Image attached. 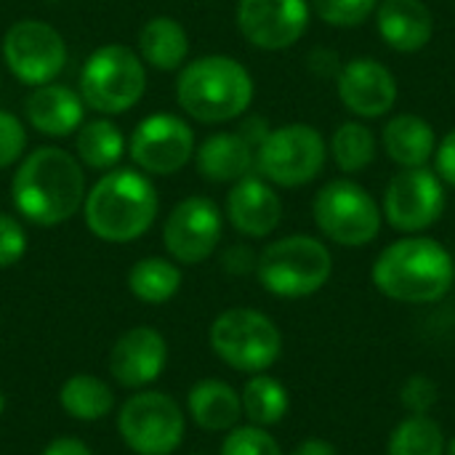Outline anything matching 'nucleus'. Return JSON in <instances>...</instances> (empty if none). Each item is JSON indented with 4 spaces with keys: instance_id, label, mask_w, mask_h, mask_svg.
<instances>
[{
    "instance_id": "21",
    "label": "nucleus",
    "mask_w": 455,
    "mask_h": 455,
    "mask_svg": "<svg viewBox=\"0 0 455 455\" xmlns=\"http://www.w3.org/2000/svg\"><path fill=\"white\" fill-rule=\"evenodd\" d=\"M187 413L205 432H229L243 419L240 392L219 379L197 381L187 395Z\"/></svg>"
},
{
    "instance_id": "25",
    "label": "nucleus",
    "mask_w": 455,
    "mask_h": 455,
    "mask_svg": "<svg viewBox=\"0 0 455 455\" xmlns=\"http://www.w3.org/2000/svg\"><path fill=\"white\" fill-rule=\"evenodd\" d=\"M59 405L75 421L93 424V421H101L104 416H109V411L115 408V395L107 387V381H101L99 376L75 373L61 384Z\"/></svg>"
},
{
    "instance_id": "13",
    "label": "nucleus",
    "mask_w": 455,
    "mask_h": 455,
    "mask_svg": "<svg viewBox=\"0 0 455 455\" xmlns=\"http://www.w3.org/2000/svg\"><path fill=\"white\" fill-rule=\"evenodd\" d=\"M128 152L141 171L152 176H168L181 171L192 160L195 133L181 117L157 112L136 125Z\"/></svg>"
},
{
    "instance_id": "7",
    "label": "nucleus",
    "mask_w": 455,
    "mask_h": 455,
    "mask_svg": "<svg viewBox=\"0 0 455 455\" xmlns=\"http://www.w3.org/2000/svg\"><path fill=\"white\" fill-rule=\"evenodd\" d=\"M147 88L144 61L120 43L96 48L80 72L83 101L104 115H120L136 107Z\"/></svg>"
},
{
    "instance_id": "33",
    "label": "nucleus",
    "mask_w": 455,
    "mask_h": 455,
    "mask_svg": "<svg viewBox=\"0 0 455 455\" xmlns=\"http://www.w3.org/2000/svg\"><path fill=\"white\" fill-rule=\"evenodd\" d=\"M27 253V232L19 219L0 213V269L19 264Z\"/></svg>"
},
{
    "instance_id": "32",
    "label": "nucleus",
    "mask_w": 455,
    "mask_h": 455,
    "mask_svg": "<svg viewBox=\"0 0 455 455\" xmlns=\"http://www.w3.org/2000/svg\"><path fill=\"white\" fill-rule=\"evenodd\" d=\"M315 13L333 27H360L371 19L379 0H309Z\"/></svg>"
},
{
    "instance_id": "10",
    "label": "nucleus",
    "mask_w": 455,
    "mask_h": 455,
    "mask_svg": "<svg viewBox=\"0 0 455 455\" xmlns=\"http://www.w3.org/2000/svg\"><path fill=\"white\" fill-rule=\"evenodd\" d=\"M315 224L328 240L344 248H363L379 237L381 211L365 187L349 179H339L317 192Z\"/></svg>"
},
{
    "instance_id": "1",
    "label": "nucleus",
    "mask_w": 455,
    "mask_h": 455,
    "mask_svg": "<svg viewBox=\"0 0 455 455\" xmlns=\"http://www.w3.org/2000/svg\"><path fill=\"white\" fill-rule=\"evenodd\" d=\"M11 197L29 224L56 227L80 211L85 200V173L69 152L40 147L29 152L13 173Z\"/></svg>"
},
{
    "instance_id": "35",
    "label": "nucleus",
    "mask_w": 455,
    "mask_h": 455,
    "mask_svg": "<svg viewBox=\"0 0 455 455\" xmlns=\"http://www.w3.org/2000/svg\"><path fill=\"white\" fill-rule=\"evenodd\" d=\"M27 147V133L16 115L0 109V168L13 165Z\"/></svg>"
},
{
    "instance_id": "5",
    "label": "nucleus",
    "mask_w": 455,
    "mask_h": 455,
    "mask_svg": "<svg viewBox=\"0 0 455 455\" xmlns=\"http://www.w3.org/2000/svg\"><path fill=\"white\" fill-rule=\"evenodd\" d=\"M333 275L331 251L309 235L275 240L259 253L256 277L277 299H307L325 288Z\"/></svg>"
},
{
    "instance_id": "39",
    "label": "nucleus",
    "mask_w": 455,
    "mask_h": 455,
    "mask_svg": "<svg viewBox=\"0 0 455 455\" xmlns=\"http://www.w3.org/2000/svg\"><path fill=\"white\" fill-rule=\"evenodd\" d=\"M253 149H259L261 147V141L267 139V133H269V125H267V120L264 117H248L243 125H240V131H237Z\"/></svg>"
},
{
    "instance_id": "36",
    "label": "nucleus",
    "mask_w": 455,
    "mask_h": 455,
    "mask_svg": "<svg viewBox=\"0 0 455 455\" xmlns=\"http://www.w3.org/2000/svg\"><path fill=\"white\" fill-rule=\"evenodd\" d=\"M256 264H259V256L248 248V245H232L224 251L221 256V267L227 275H235V277H243V275H251L256 272Z\"/></svg>"
},
{
    "instance_id": "30",
    "label": "nucleus",
    "mask_w": 455,
    "mask_h": 455,
    "mask_svg": "<svg viewBox=\"0 0 455 455\" xmlns=\"http://www.w3.org/2000/svg\"><path fill=\"white\" fill-rule=\"evenodd\" d=\"M331 152L344 173H363L376 160V136L365 123H341L331 139Z\"/></svg>"
},
{
    "instance_id": "4",
    "label": "nucleus",
    "mask_w": 455,
    "mask_h": 455,
    "mask_svg": "<svg viewBox=\"0 0 455 455\" xmlns=\"http://www.w3.org/2000/svg\"><path fill=\"white\" fill-rule=\"evenodd\" d=\"M176 99L200 123H227L251 107L253 77L237 59L200 56L181 69Z\"/></svg>"
},
{
    "instance_id": "43",
    "label": "nucleus",
    "mask_w": 455,
    "mask_h": 455,
    "mask_svg": "<svg viewBox=\"0 0 455 455\" xmlns=\"http://www.w3.org/2000/svg\"><path fill=\"white\" fill-rule=\"evenodd\" d=\"M195 455H203V453H195Z\"/></svg>"
},
{
    "instance_id": "28",
    "label": "nucleus",
    "mask_w": 455,
    "mask_h": 455,
    "mask_svg": "<svg viewBox=\"0 0 455 455\" xmlns=\"http://www.w3.org/2000/svg\"><path fill=\"white\" fill-rule=\"evenodd\" d=\"M125 152L123 131L109 120H91L77 131V157L93 171H112Z\"/></svg>"
},
{
    "instance_id": "11",
    "label": "nucleus",
    "mask_w": 455,
    "mask_h": 455,
    "mask_svg": "<svg viewBox=\"0 0 455 455\" xmlns=\"http://www.w3.org/2000/svg\"><path fill=\"white\" fill-rule=\"evenodd\" d=\"M3 59L13 77L27 85H45L67 64L64 37L45 21L21 19L3 37Z\"/></svg>"
},
{
    "instance_id": "17",
    "label": "nucleus",
    "mask_w": 455,
    "mask_h": 455,
    "mask_svg": "<svg viewBox=\"0 0 455 455\" xmlns=\"http://www.w3.org/2000/svg\"><path fill=\"white\" fill-rule=\"evenodd\" d=\"M339 99L360 117H381L397 101V80L381 61L360 56L341 67Z\"/></svg>"
},
{
    "instance_id": "38",
    "label": "nucleus",
    "mask_w": 455,
    "mask_h": 455,
    "mask_svg": "<svg viewBox=\"0 0 455 455\" xmlns=\"http://www.w3.org/2000/svg\"><path fill=\"white\" fill-rule=\"evenodd\" d=\"M40 455H93V451L77 437H56L45 445Z\"/></svg>"
},
{
    "instance_id": "20",
    "label": "nucleus",
    "mask_w": 455,
    "mask_h": 455,
    "mask_svg": "<svg viewBox=\"0 0 455 455\" xmlns=\"http://www.w3.org/2000/svg\"><path fill=\"white\" fill-rule=\"evenodd\" d=\"M83 96L59 83L35 85L24 101L27 120L35 131L45 136H69L83 125Z\"/></svg>"
},
{
    "instance_id": "42",
    "label": "nucleus",
    "mask_w": 455,
    "mask_h": 455,
    "mask_svg": "<svg viewBox=\"0 0 455 455\" xmlns=\"http://www.w3.org/2000/svg\"><path fill=\"white\" fill-rule=\"evenodd\" d=\"M5 413V395H3V389H0V416Z\"/></svg>"
},
{
    "instance_id": "34",
    "label": "nucleus",
    "mask_w": 455,
    "mask_h": 455,
    "mask_svg": "<svg viewBox=\"0 0 455 455\" xmlns=\"http://www.w3.org/2000/svg\"><path fill=\"white\" fill-rule=\"evenodd\" d=\"M400 400L411 416H429V411L437 405V384L427 376H411L403 384Z\"/></svg>"
},
{
    "instance_id": "16",
    "label": "nucleus",
    "mask_w": 455,
    "mask_h": 455,
    "mask_svg": "<svg viewBox=\"0 0 455 455\" xmlns=\"http://www.w3.org/2000/svg\"><path fill=\"white\" fill-rule=\"evenodd\" d=\"M168 365V344L160 331L139 325L125 331L109 352V373L125 389H147Z\"/></svg>"
},
{
    "instance_id": "31",
    "label": "nucleus",
    "mask_w": 455,
    "mask_h": 455,
    "mask_svg": "<svg viewBox=\"0 0 455 455\" xmlns=\"http://www.w3.org/2000/svg\"><path fill=\"white\" fill-rule=\"evenodd\" d=\"M221 455H283L277 440L261 427H235L221 443Z\"/></svg>"
},
{
    "instance_id": "15",
    "label": "nucleus",
    "mask_w": 455,
    "mask_h": 455,
    "mask_svg": "<svg viewBox=\"0 0 455 455\" xmlns=\"http://www.w3.org/2000/svg\"><path fill=\"white\" fill-rule=\"evenodd\" d=\"M237 27L248 43L264 51H283L301 40L309 27L307 0H240Z\"/></svg>"
},
{
    "instance_id": "24",
    "label": "nucleus",
    "mask_w": 455,
    "mask_h": 455,
    "mask_svg": "<svg viewBox=\"0 0 455 455\" xmlns=\"http://www.w3.org/2000/svg\"><path fill=\"white\" fill-rule=\"evenodd\" d=\"M139 51L144 64L160 72H173L189 56L187 29L171 16H155L139 32Z\"/></svg>"
},
{
    "instance_id": "37",
    "label": "nucleus",
    "mask_w": 455,
    "mask_h": 455,
    "mask_svg": "<svg viewBox=\"0 0 455 455\" xmlns=\"http://www.w3.org/2000/svg\"><path fill=\"white\" fill-rule=\"evenodd\" d=\"M437 176L455 187V131H451L437 147Z\"/></svg>"
},
{
    "instance_id": "18",
    "label": "nucleus",
    "mask_w": 455,
    "mask_h": 455,
    "mask_svg": "<svg viewBox=\"0 0 455 455\" xmlns=\"http://www.w3.org/2000/svg\"><path fill=\"white\" fill-rule=\"evenodd\" d=\"M227 216L232 227L245 237H267L283 219V200L259 176L240 179L227 197Z\"/></svg>"
},
{
    "instance_id": "26",
    "label": "nucleus",
    "mask_w": 455,
    "mask_h": 455,
    "mask_svg": "<svg viewBox=\"0 0 455 455\" xmlns=\"http://www.w3.org/2000/svg\"><path fill=\"white\" fill-rule=\"evenodd\" d=\"M240 403H243V416L261 429L280 424L291 411L288 389L267 373H253L245 381L240 392Z\"/></svg>"
},
{
    "instance_id": "14",
    "label": "nucleus",
    "mask_w": 455,
    "mask_h": 455,
    "mask_svg": "<svg viewBox=\"0 0 455 455\" xmlns=\"http://www.w3.org/2000/svg\"><path fill=\"white\" fill-rule=\"evenodd\" d=\"M221 229V211L213 200L187 197L165 219L163 245L179 264H200L213 256Z\"/></svg>"
},
{
    "instance_id": "2",
    "label": "nucleus",
    "mask_w": 455,
    "mask_h": 455,
    "mask_svg": "<svg viewBox=\"0 0 455 455\" xmlns=\"http://www.w3.org/2000/svg\"><path fill=\"white\" fill-rule=\"evenodd\" d=\"M373 285L400 304H435L451 293L455 261L432 237H405L381 251L373 264Z\"/></svg>"
},
{
    "instance_id": "8",
    "label": "nucleus",
    "mask_w": 455,
    "mask_h": 455,
    "mask_svg": "<svg viewBox=\"0 0 455 455\" xmlns=\"http://www.w3.org/2000/svg\"><path fill=\"white\" fill-rule=\"evenodd\" d=\"M187 432V416L165 392L139 389L117 413V435L136 455H173Z\"/></svg>"
},
{
    "instance_id": "9",
    "label": "nucleus",
    "mask_w": 455,
    "mask_h": 455,
    "mask_svg": "<svg viewBox=\"0 0 455 455\" xmlns=\"http://www.w3.org/2000/svg\"><path fill=\"white\" fill-rule=\"evenodd\" d=\"M325 157L323 133L307 123H291L267 133L256 149V168L277 187H304L320 176Z\"/></svg>"
},
{
    "instance_id": "12",
    "label": "nucleus",
    "mask_w": 455,
    "mask_h": 455,
    "mask_svg": "<svg viewBox=\"0 0 455 455\" xmlns=\"http://www.w3.org/2000/svg\"><path fill=\"white\" fill-rule=\"evenodd\" d=\"M445 211L443 179L427 165L403 168L387 187L384 216L400 232H424L440 221Z\"/></svg>"
},
{
    "instance_id": "23",
    "label": "nucleus",
    "mask_w": 455,
    "mask_h": 455,
    "mask_svg": "<svg viewBox=\"0 0 455 455\" xmlns=\"http://www.w3.org/2000/svg\"><path fill=\"white\" fill-rule=\"evenodd\" d=\"M384 149L403 168L427 165L437 149L435 128L419 115H397L384 125Z\"/></svg>"
},
{
    "instance_id": "22",
    "label": "nucleus",
    "mask_w": 455,
    "mask_h": 455,
    "mask_svg": "<svg viewBox=\"0 0 455 455\" xmlns=\"http://www.w3.org/2000/svg\"><path fill=\"white\" fill-rule=\"evenodd\" d=\"M256 165V149L240 133H213L197 149V171L208 181H240Z\"/></svg>"
},
{
    "instance_id": "3",
    "label": "nucleus",
    "mask_w": 455,
    "mask_h": 455,
    "mask_svg": "<svg viewBox=\"0 0 455 455\" xmlns=\"http://www.w3.org/2000/svg\"><path fill=\"white\" fill-rule=\"evenodd\" d=\"M155 184L131 168H112L85 197V224L104 243H131L147 235L157 216Z\"/></svg>"
},
{
    "instance_id": "27",
    "label": "nucleus",
    "mask_w": 455,
    "mask_h": 455,
    "mask_svg": "<svg viewBox=\"0 0 455 455\" xmlns=\"http://www.w3.org/2000/svg\"><path fill=\"white\" fill-rule=\"evenodd\" d=\"M128 288L144 304H165L181 288V269L160 256L141 259L128 272Z\"/></svg>"
},
{
    "instance_id": "40",
    "label": "nucleus",
    "mask_w": 455,
    "mask_h": 455,
    "mask_svg": "<svg viewBox=\"0 0 455 455\" xmlns=\"http://www.w3.org/2000/svg\"><path fill=\"white\" fill-rule=\"evenodd\" d=\"M291 455H339V451H336V445H331L323 437H309V440H304Z\"/></svg>"
},
{
    "instance_id": "29",
    "label": "nucleus",
    "mask_w": 455,
    "mask_h": 455,
    "mask_svg": "<svg viewBox=\"0 0 455 455\" xmlns=\"http://www.w3.org/2000/svg\"><path fill=\"white\" fill-rule=\"evenodd\" d=\"M387 455H445L443 427L429 416H408L389 435Z\"/></svg>"
},
{
    "instance_id": "19",
    "label": "nucleus",
    "mask_w": 455,
    "mask_h": 455,
    "mask_svg": "<svg viewBox=\"0 0 455 455\" xmlns=\"http://www.w3.org/2000/svg\"><path fill=\"white\" fill-rule=\"evenodd\" d=\"M376 19L384 43L400 53L421 51L435 35V16L424 0H384Z\"/></svg>"
},
{
    "instance_id": "41",
    "label": "nucleus",
    "mask_w": 455,
    "mask_h": 455,
    "mask_svg": "<svg viewBox=\"0 0 455 455\" xmlns=\"http://www.w3.org/2000/svg\"><path fill=\"white\" fill-rule=\"evenodd\" d=\"M445 455H455V437L448 443V445H445Z\"/></svg>"
},
{
    "instance_id": "6",
    "label": "nucleus",
    "mask_w": 455,
    "mask_h": 455,
    "mask_svg": "<svg viewBox=\"0 0 455 455\" xmlns=\"http://www.w3.org/2000/svg\"><path fill=\"white\" fill-rule=\"evenodd\" d=\"M213 355L240 373H264L283 355L280 328L256 309L237 307L221 312L208 333Z\"/></svg>"
}]
</instances>
